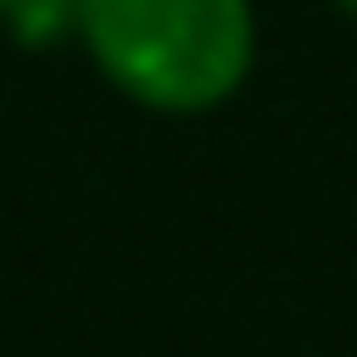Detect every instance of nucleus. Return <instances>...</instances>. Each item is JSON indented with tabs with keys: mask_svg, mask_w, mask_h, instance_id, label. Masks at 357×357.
Here are the masks:
<instances>
[{
	"mask_svg": "<svg viewBox=\"0 0 357 357\" xmlns=\"http://www.w3.org/2000/svg\"><path fill=\"white\" fill-rule=\"evenodd\" d=\"M77 50L126 105L197 119L245 91L259 15L252 0H84Z\"/></svg>",
	"mask_w": 357,
	"mask_h": 357,
	"instance_id": "f257e3e1",
	"label": "nucleus"
},
{
	"mask_svg": "<svg viewBox=\"0 0 357 357\" xmlns=\"http://www.w3.org/2000/svg\"><path fill=\"white\" fill-rule=\"evenodd\" d=\"M77 22H84V0H0V36L22 50L77 43Z\"/></svg>",
	"mask_w": 357,
	"mask_h": 357,
	"instance_id": "f03ea898",
	"label": "nucleus"
},
{
	"mask_svg": "<svg viewBox=\"0 0 357 357\" xmlns=\"http://www.w3.org/2000/svg\"><path fill=\"white\" fill-rule=\"evenodd\" d=\"M329 8H336V15H350V22H357V0H329Z\"/></svg>",
	"mask_w": 357,
	"mask_h": 357,
	"instance_id": "7ed1b4c3",
	"label": "nucleus"
}]
</instances>
